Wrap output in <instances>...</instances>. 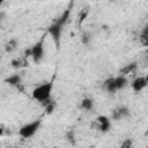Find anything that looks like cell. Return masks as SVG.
Segmentation results:
<instances>
[{
    "mask_svg": "<svg viewBox=\"0 0 148 148\" xmlns=\"http://www.w3.org/2000/svg\"><path fill=\"white\" fill-rule=\"evenodd\" d=\"M131 86H132V89L135 92H140L148 86V83H147V80H146L145 76H138L132 81Z\"/></svg>",
    "mask_w": 148,
    "mask_h": 148,
    "instance_id": "5b68a950",
    "label": "cell"
},
{
    "mask_svg": "<svg viewBox=\"0 0 148 148\" xmlns=\"http://www.w3.org/2000/svg\"><path fill=\"white\" fill-rule=\"evenodd\" d=\"M110 121V119L106 117V116H98L97 117V123L101 125V124H104V123H108Z\"/></svg>",
    "mask_w": 148,
    "mask_h": 148,
    "instance_id": "9a60e30c",
    "label": "cell"
},
{
    "mask_svg": "<svg viewBox=\"0 0 148 148\" xmlns=\"http://www.w3.org/2000/svg\"><path fill=\"white\" fill-rule=\"evenodd\" d=\"M20 64H21V60H13V61H12V65H13L14 67H20V66H21Z\"/></svg>",
    "mask_w": 148,
    "mask_h": 148,
    "instance_id": "d6986e66",
    "label": "cell"
},
{
    "mask_svg": "<svg viewBox=\"0 0 148 148\" xmlns=\"http://www.w3.org/2000/svg\"><path fill=\"white\" fill-rule=\"evenodd\" d=\"M110 127H111V123L110 121H108V123H104V124H101L99 125V130L102 131V132H108L109 130H110Z\"/></svg>",
    "mask_w": 148,
    "mask_h": 148,
    "instance_id": "4fadbf2b",
    "label": "cell"
},
{
    "mask_svg": "<svg viewBox=\"0 0 148 148\" xmlns=\"http://www.w3.org/2000/svg\"><path fill=\"white\" fill-rule=\"evenodd\" d=\"M31 57H32L35 62H39L43 59V57H44V46H43V42L42 40L36 43L31 47Z\"/></svg>",
    "mask_w": 148,
    "mask_h": 148,
    "instance_id": "277c9868",
    "label": "cell"
},
{
    "mask_svg": "<svg viewBox=\"0 0 148 148\" xmlns=\"http://www.w3.org/2000/svg\"><path fill=\"white\" fill-rule=\"evenodd\" d=\"M52 89H53V82L52 81L43 83L32 90V98L38 101V102H42V103H45V102L47 103V102H50Z\"/></svg>",
    "mask_w": 148,
    "mask_h": 148,
    "instance_id": "6da1fadb",
    "label": "cell"
},
{
    "mask_svg": "<svg viewBox=\"0 0 148 148\" xmlns=\"http://www.w3.org/2000/svg\"><path fill=\"white\" fill-rule=\"evenodd\" d=\"M118 111H119V113L121 114V117H125V116H128V114H130V110H128L126 106H120V108H118Z\"/></svg>",
    "mask_w": 148,
    "mask_h": 148,
    "instance_id": "5bb4252c",
    "label": "cell"
},
{
    "mask_svg": "<svg viewBox=\"0 0 148 148\" xmlns=\"http://www.w3.org/2000/svg\"><path fill=\"white\" fill-rule=\"evenodd\" d=\"M104 86H105V88L109 92H116L118 90L117 87H116V83H114V79H108L105 81Z\"/></svg>",
    "mask_w": 148,
    "mask_h": 148,
    "instance_id": "9c48e42d",
    "label": "cell"
},
{
    "mask_svg": "<svg viewBox=\"0 0 148 148\" xmlns=\"http://www.w3.org/2000/svg\"><path fill=\"white\" fill-rule=\"evenodd\" d=\"M92 106H94V102H92L91 98L86 97V98H83L81 101V108L82 109H84V110H91Z\"/></svg>",
    "mask_w": 148,
    "mask_h": 148,
    "instance_id": "30bf717a",
    "label": "cell"
},
{
    "mask_svg": "<svg viewBox=\"0 0 148 148\" xmlns=\"http://www.w3.org/2000/svg\"><path fill=\"white\" fill-rule=\"evenodd\" d=\"M53 110H54V104L51 102V103H49V104L46 105L45 111H46V113H47V114H51V113L53 112Z\"/></svg>",
    "mask_w": 148,
    "mask_h": 148,
    "instance_id": "2e32d148",
    "label": "cell"
},
{
    "mask_svg": "<svg viewBox=\"0 0 148 148\" xmlns=\"http://www.w3.org/2000/svg\"><path fill=\"white\" fill-rule=\"evenodd\" d=\"M40 119H37V120H34L31 123H28L25 125H23L20 130H18V134L22 136V138H30L37 131L38 128L40 127Z\"/></svg>",
    "mask_w": 148,
    "mask_h": 148,
    "instance_id": "7a4b0ae2",
    "label": "cell"
},
{
    "mask_svg": "<svg viewBox=\"0 0 148 148\" xmlns=\"http://www.w3.org/2000/svg\"><path fill=\"white\" fill-rule=\"evenodd\" d=\"M24 53H25V56H27V57H31V47H30V49H28V50H25V51H24Z\"/></svg>",
    "mask_w": 148,
    "mask_h": 148,
    "instance_id": "ffe728a7",
    "label": "cell"
},
{
    "mask_svg": "<svg viewBox=\"0 0 148 148\" xmlns=\"http://www.w3.org/2000/svg\"><path fill=\"white\" fill-rule=\"evenodd\" d=\"M89 42H90V37H89V35L86 34V32L82 34V35H81V43L84 44V45H88Z\"/></svg>",
    "mask_w": 148,
    "mask_h": 148,
    "instance_id": "7c38bea8",
    "label": "cell"
},
{
    "mask_svg": "<svg viewBox=\"0 0 148 148\" xmlns=\"http://www.w3.org/2000/svg\"><path fill=\"white\" fill-rule=\"evenodd\" d=\"M5 82L8 83L9 86H13V87H18L20 83H21V76L18 74H13L8 77L5 79Z\"/></svg>",
    "mask_w": 148,
    "mask_h": 148,
    "instance_id": "8992f818",
    "label": "cell"
},
{
    "mask_svg": "<svg viewBox=\"0 0 148 148\" xmlns=\"http://www.w3.org/2000/svg\"><path fill=\"white\" fill-rule=\"evenodd\" d=\"M114 83H116V87L117 89H124L127 84H128V80L125 75H118L117 77H114Z\"/></svg>",
    "mask_w": 148,
    "mask_h": 148,
    "instance_id": "52a82bcc",
    "label": "cell"
},
{
    "mask_svg": "<svg viewBox=\"0 0 148 148\" xmlns=\"http://www.w3.org/2000/svg\"><path fill=\"white\" fill-rule=\"evenodd\" d=\"M133 147V140L132 139H125L119 148H132Z\"/></svg>",
    "mask_w": 148,
    "mask_h": 148,
    "instance_id": "8fae6325",
    "label": "cell"
},
{
    "mask_svg": "<svg viewBox=\"0 0 148 148\" xmlns=\"http://www.w3.org/2000/svg\"><path fill=\"white\" fill-rule=\"evenodd\" d=\"M61 31H62V27L56 22H53L49 28H47V32L51 35L52 39L54 40L56 45L59 46L60 44V37H61Z\"/></svg>",
    "mask_w": 148,
    "mask_h": 148,
    "instance_id": "3957f363",
    "label": "cell"
},
{
    "mask_svg": "<svg viewBox=\"0 0 148 148\" xmlns=\"http://www.w3.org/2000/svg\"><path fill=\"white\" fill-rule=\"evenodd\" d=\"M52 148H59V147H56V146H54V147H52Z\"/></svg>",
    "mask_w": 148,
    "mask_h": 148,
    "instance_id": "7402d4cb",
    "label": "cell"
},
{
    "mask_svg": "<svg viewBox=\"0 0 148 148\" xmlns=\"http://www.w3.org/2000/svg\"><path fill=\"white\" fill-rule=\"evenodd\" d=\"M145 77H146V80H147V83H148V74H147V75H146Z\"/></svg>",
    "mask_w": 148,
    "mask_h": 148,
    "instance_id": "44dd1931",
    "label": "cell"
},
{
    "mask_svg": "<svg viewBox=\"0 0 148 148\" xmlns=\"http://www.w3.org/2000/svg\"><path fill=\"white\" fill-rule=\"evenodd\" d=\"M119 118H121V114L119 113L118 109H116V110L113 111V113H112V119H119Z\"/></svg>",
    "mask_w": 148,
    "mask_h": 148,
    "instance_id": "ac0fdd59",
    "label": "cell"
},
{
    "mask_svg": "<svg viewBox=\"0 0 148 148\" xmlns=\"http://www.w3.org/2000/svg\"><path fill=\"white\" fill-rule=\"evenodd\" d=\"M135 68V64H131V65H128V66H126L123 71H121V73H127V72H131V71H133Z\"/></svg>",
    "mask_w": 148,
    "mask_h": 148,
    "instance_id": "e0dca14e",
    "label": "cell"
},
{
    "mask_svg": "<svg viewBox=\"0 0 148 148\" xmlns=\"http://www.w3.org/2000/svg\"><path fill=\"white\" fill-rule=\"evenodd\" d=\"M69 14H71V9H66L54 22L58 23V24H60L61 27H64V25L66 24V22L68 21V18H69Z\"/></svg>",
    "mask_w": 148,
    "mask_h": 148,
    "instance_id": "ba28073f",
    "label": "cell"
},
{
    "mask_svg": "<svg viewBox=\"0 0 148 148\" xmlns=\"http://www.w3.org/2000/svg\"><path fill=\"white\" fill-rule=\"evenodd\" d=\"M147 53H148V50H147Z\"/></svg>",
    "mask_w": 148,
    "mask_h": 148,
    "instance_id": "603a6c76",
    "label": "cell"
}]
</instances>
